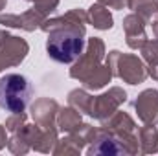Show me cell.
<instances>
[{"mask_svg":"<svg viewBox=\"0 0 158 156\" xmlns=\"http://www.w3.org/2000/svg\"><path fill=\"white\" fill-rule=\"evenodd\" d=\"M83 50H85V31L81 28L61 26L48 33L46 51L57 63L70 64L77 61Z\"/></svg>","mask_w":158,"mask_h":156,"instance_id":"cell-1","label":"cell"},{"mask_svg":"<svg viewBox=\"0 0 158 156\" xmlns=\"http://www.w3.org/2000/svg\"><path fill=\"white\" fill-rule=\"evenodd\" d=\"M33 97V84L26 76L6 74L0 77V107L7 112L19 114L26 110Z\"/></svg>","mask_w":158,"mask_h":156,"instance_id":"cell-2","label":"cell"}]
</instances>
